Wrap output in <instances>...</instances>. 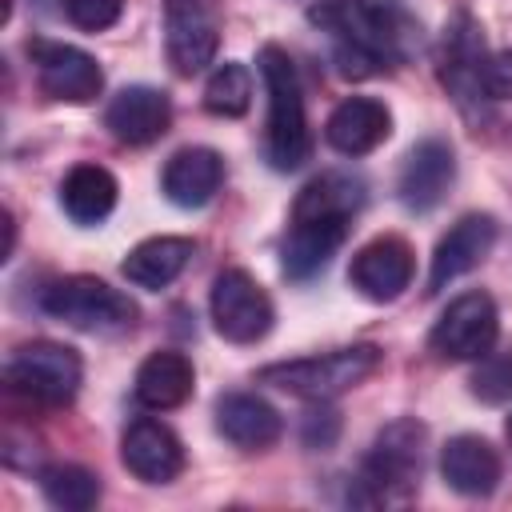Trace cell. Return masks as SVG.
<instances>
[{
  "instance_id": "5",
  "label": "cell",
  "mask_w": 512,
  "mask_h": 512,
  "mask_svg": "<svg viewBox=\"0 0 512 512\" xmlns=\"http://www.w3.org/2000/svg\"><path fill=\"white\" fill-rule=\"evenodd\" d=\"M80 372H84V364H80V356L68 344L32 340V344L16 348V356L8 360L4 384H8V392L24 396V400L60 408V404H68L76 396Z\"/></svg>"
},
{
  "instance_id": "3",
  "label": "cell",
  "mask_w": 512,
  "mask_h": 512,
  "mask_svg": "<svg viewBox=\"0 0 512 512\" xmlns=\"http://www.w3.org/2000/svg\"><path fill=\"white\" fill-rule=\"evenodd\" d=\"M380 368V348L376 344H352L340 352H324V356H304V360H284V364H268L256 372L260 384H272L288 396H304V400H332L344 396L348 388L364 384L372 372Z\"/></svg>"
},
{
  "instance_id": "25",
  "label": "cell",
  "mask_w": 512,
  "mask_h": 512,
  "mask_svg": "<svg viewBox=\"0 0 512 512\" xmlns=\"http://www.w3.org/2000/svg\"><path fill=\"white\" fill-rule=\"evenodd\" d=\"M364 204V184L344 172H324L300 188L292 216H356Z\"/></svg>"
},
{
  "instance_id": "8",
  "label": "cell",
  "mask_w": 512,
  "mask_h": 512,
  "mask_svg": "<svg viewBox=\"0 0 512 512\" xmlns=\"http://www.w3.org/2000/svg\"><path fill=\"white\" fill-rule=\"evenodd\" d=\"M212 324L232 344H256L272 328V300L244 268H224L212 280Z\"/></svg>"
},
{
  "instance_id": "4",
  "label": "cell",
  "mask_w": 512,
  "mask_h": 512,
  "mask_svg": "<svg viewBox=\"0 0 512 512\" xmlns=\"http://www.w3.org/2000/svg\"><path fill=\"white\" fill-rule=\"evenodd\" d=\"M40 308L52 320H64L68 328H80V332H112L136 320V304L120 288L96 276H64L48 284L40 292Z\"/></svg>"
},
{
  "instance_id": "30",
  "label": "cell",
  "mask_w": 512,
  "mask_h": 512,
  "mask_svg": "<svg viewBox=\"0 0 512 512\" xmlns=\"http://www.w3.org/2000/svg\"><path fill=\"white\" fill-rule=\"evenodd\" d=\"M336 432H340V416H336L332 408L308 412V420H304V444H308V448H332Z\"/></svg>"
},
{
  "instance_id": "16",
  "label": "cell",
  "mask_w": 512,
  "mask_h": 512,
  "mask_svg": "<svg viewBox=\"0 0 512 512\" xmlns=\"http://www.w3.org/2000/svg\"><path fill=\"white\" fill-rule=\"evenodd\" d=\"M168 124H172V104L160 88L148 84L120 88L104 108V128L120 144H152L168 132Z\"/></svg>"
},
{
  "instance_id": "22",
  "label": "cell",
  "mask_w": 512,
  "mask_h": 512,
  "mask_svg": "<svg viewBox=\"0 0 512 512\" xmlns=\"http://www.w3.org/2000/svg\"><path fill=\"white\" fill-rule=\"evenodd\" d=\"M192 260V240L188 236H152V240H140L128 256H124V264H120V272L136 284V288H164V284H172L180 272H184V264Z\"/></svg>"
},
{
  "instance_id": "19",
  "label": "cell",
  "mask_w": 512,
  "mask_h": 512,
  "mask_svg": "<svg viewBox=\"0 0 512 512\" xmlns=\"http://www.w3.org/2000/svg\"><path fill=\"white\" fill-rule=\"evenodd\" d=\"M500 472H504L500 452L484 436L464 432L440 448V476L460 496H488L500 484Z\"/></svg>"
},
{
  "instance_id": "2",
  "label": "cell",
  "mask_w": 512,
  "mask_h": 512,
  "mask_svg": "<svg viewBox=\"0 0 512 512\" xmlns=\"http://www.w3.org/2000/svg\"><path fill=\"white\" fill-rule=\"evenodd\" d=\"M424 424L416 420H392L376 432L360 476H356V504H388V500H408L420 484L424 468Z\"/></svg>"
},
{
  "instance_id": "14",
  "label": "cell",
  "mask_w": 512,
  "mask_h": 512,
  "mask_svg": "<svg viewBox=\"0 0 512 512\" xmlns=\"http://www.w3.org/2000/svg\"><path fill=\"white\" fill-rule=\"evenodd\" d=\"M496 244V220L488 212H468L460 216L436 244L432 252V268H428V296H436L440 288H448L456 276L472 272Z\"/></svg>"
},
{
  "instance_id": "18",
  "label": "cell",
  "mask_w": 512,
  "mask_h": 512,
  "mask_svg": "<svg viewBox=\"0 0 512 512\" xmlns=\"http://www.w3.org/2000/svg\"><path fill=\"white\" fill-rule=\"evenodd\" d=\"M388 132H392V112L384 108V100H372V96L340 100L324 124L328 144L344 156H364V152L380 148L388 140Z\"/></svg>"
},
{
  "instance_id": "26",
  "label": "cell",
  "mask_w": 512,
  "mask_h": 512,
  "mask_svg": "<svg viewBox=\"0 0 512 512\" xmlns=\"http://www.w3.org/2000/svg\"><path fill=\"white\" fill-rule=\"evenodd\" d=\"M40 492L64 512H88L100 500V480L80 464H48L40 468Z\"/></svg>"
},
{
  "instance_id": "7",
  "label": "cell",
  "mask_w": 512,
  "mask_h": 512,
  "mask_svg": "<svg viewBox=\"0 0 512 512\" xmlns=\"http://www.w3.org/2000/svg\"><path fill=\"white\" fill-rule=\"evenodd\" d=\"M316 24H324L340 44H352V48H364L368 56H376L380 64L388 60H400L404 56V20H396L392 12L384 8H368L360 0H324L308 12Z\"/></svg>"
},
{
  "instance_id": "1",
  "label": "cell",
  "mask_w": 512,
  "mask_h": 512,
  "mask_svg": "<svg viewBox=\"0 0 512 512\" xmlns=\"http://www.w3.org/2000/svg\"><path fill=\"white\" fill-rule=\"evenodd\" d=\"M260 80L268 92V132H264V160L276 172H292L308 160L312 136H308V116H304V92L292 56L280 44H264L260 56Z\"/></svg>"
},
{
  "instance_id": "13",
  "label": "cell",
  "mask_w": 512,
  "mask_h": 512,
  "mask_svg": "<svg viewBox=\"0 0 512 512\" xmlns=\"http://www.w3.org/2000/svg\"><path fill=\"white\" fill-rule=\"evenodd\" d=\"M452 180H456L452 144L440 140V136H428L408 152V160L400 168V180H396V196L408 212H432L444 200V192L452 188Z\"/></svg>"
},
{
  "instance_id": "9",
  "label": "cell",
  "mask_w": 512,
  "mask_h": 512,
  "mask_svg": "<svg viewBox=\"0 0 512 512\" xmlns=\"http://www.w3.org/2000/svg\"><path fill=\"white\" fill-rule=\"evenodd\" d=\"M496 332H500V316H496L492 296L464 292L440 312L432 328V352L440 360H480L492 352Z\"/></svg>"
},
{
  "instance_id": "6",
  "label": "cell",
  "mask_w": 512,
  "mask_h": 512,
  "mask_svg": "<svg viewBox=\"0 0 512 512\" xmlns=\"http://www.w3.org/2000/svg\"><path fill=\"white\" fill-rule=\"evenodd\" d=\"M488 60L492 56H484V40H480L476 20L468 12H456V20L444 28L440 80H444L448 96L468 116H484V104L492 100V92H488Z\"/></svg>"
},
{
  "instance_id": "29",
  "label": "cell",
  "mask_w": 512,
  "mask_h": 512,
  "mask_svg": "<svg viewBox=\"0 0 512 512\" xmlns=\"http://www.w3.org/2000/svg\"><path fill=\"white\" fill-rule=\"evenodd\" d=\"M64 12L76 28L84 32H100V28H112L124 12V0H64Z\"/></svg>"
},
{
  "instance_id": "32",
  "label": "cell",
  "mask_w": 512,
  "mask_h": 512,
  "mask_svg": "<svg viewBox=\"0 0 512 512\" xmlns=\"http://www.w3.org/2000/svg\"><path fill=\"white\" fill-rule=\"evenodd\" d=\"M12 248H16V220H12V212H4V248H0V260H8Z\"/></svg>"
},
{
  "instance_id": "23",
  "label": "cell",
  "mask_w": 512,
  "mask_h": 512,
  "mask_svg": "<svg viewBox=\"0 0 512 512\" xmlns=\"http://www.w3.org/2000/svg\"><path fill=\"white\" fill-rule=\"evenodd\" d=\"M192 396V364L184 352H152L136 372V400L144 408H180Z\"/></svg>"
},
{
  "instance_id": "21",
  "label": "cell",
  "mask_w": 512,
  "mask_h": 512,
  "mask_svg": "<svg viewBox=\"0 0 512 512\" xmlns=\"http://www.w3.org/2000/svg\"><path fill=\"white\" fill-rule=\"evenodd\" d=\"M224 180V160L212 148H180L160 176V192L176 208H204Z\"/></svg>"
},
{
  "instance_id": "17",
  "label": "cell",
  "mask_w": 512,
  "mask_h": 512,
  "mask_svg": "<svg viewBox=\"0 0 512 512\" xmlns=\"http://www.w3.org/2000/svg\"><path fill=\"white\" fill-rule=\"evenodd\" d=\"M348 224H352V216H292L284 248H280L284 276H292V280L316 276L328 264V256L344 244Z\"/></svg>"
},
{
  "instance_id": "12",
  "label": "cell",
  "mask_w": 512,
  "mask_h": 512,
  "mask_svg": "<svg viewBox=\"0 0 512 512\" xmlns=\"http://www.w3.org/2000/svg\"><path fill=\"white\" fill-rule=\"evenodd\" d=\"M348 284L372 304L396 300L412 284V244L392 232L368 240L348 264Z\"/></svg>"
},
{
  "instance_id": "15",
  "label": "cell",
  "mask_w": 512,
  "mask_h": 512,
  "mask_svg": "<svg viewBox=\"0 0 512 512\" xmlns=\"http://www.w3.org/2000/svg\"><path fill=\"white\" fill-rule=\"evenodd\" d=\"M120 460H124V468L136 480H144V484H168L184 468V448H180V440H176V432L168 424L140 416V420L128 424V432L120 440Z\"/></svg>"
},
{
  "instance_id": "28",
  "label": "cell",
  "mask_w": 512,
  "mask_h": 512,
  "mask_svg": "<svg viewBox=\"0 0 512 512\" xmlns=\"http://www.w3.org/2000/svg\"><path fill=\"white\" fill-rule=\"evenodd\" d=\"M472 396L484 404H508L512 400V356H480V368L472 372Z\"/></svg>"
},
{
  "instance_id": "10",
  "label": "cell",
  "mask_w": 512,
  "mask_h": 512,
  "mask_svg": "<svg viewBox=\"0 0 512 512\" xmlns=\"http://www.w3.org/2000/svg\"><path fill=\"white\" fill-rule=\"evenodd\" d=\"M164 48L180 76H196L220 48V16L212 0H164Z\"/></svg>"
},
{
  "instance_id": "27",
  "label": "cell",
  "mask_w": 512,
  "mask_h": 512,
  "mask_svg": "<svg viewBox=\"0 0 512 512\" xmlns=\"http://www.w3.org/2000/svg\"><path fill=\"white\" fill-rule=\"evenodd\" d=\"M248 104H252V72L236 60L216 64L204 84V108L212 116H244Z\"/></svg>"
},
{
  "instance_id": "20",
  "label": "cell",
  "mask_w": 512,
  "mask_h": 512,
  "mask_svg": "<svg viewBox=\"0 0 512 512\" xmlns=\"http://www.w3.org/2000/svg\"><path fill=\"white\" fill-rule=\"evenodd\" d=\"M216 428L228 444H236L244 452H260L280 440L284 420L268 400H260L252 392H228L216 400Z\"/></svg>"
},
{
  "instance_id": "33",
  "label": "cell",
  "mask_w": 512,
  "mask_h": 512,
  "mask_svg": "<svg viewBox=\"0 0 512 512\" xmlns=\"http://www.w3.org/2000/svg\"><path fill=\"white\" fill-rule=\"evenodd\" d=\"M508 440H512V416H508Z\"/></svg>"
},
{
  "instance_id": "24",
  "label": "cell",
  "mask_w": 512,
  "mask_h": 512,
  "mask_svg": "<svg viewBox=\"0 0 512 512\" xmlns=\"http://www.w3.org/2000/svg\"><path fill=\"white\" fill-rule=\"evenodd\" d=\"M60 204L76 224H100L116 208V176L100 164H76L60 184Z\"/></svg>"
},
{
  "instance_id": "31",
  "label": "cell",
  "mask_w": 512,
  "mask_h": 512,
  "mask_svg": "<svg viewBox=\"0 0 512 512\" xmlns=\"http://www.w3.org/2000/svg\"><path fill=\"white\" fill-rule=\"evenodd\" d=\"M488 92L492 100H512V48L488 60Z\"/></svg>"
},
{
  "instance_id": "11",
  "label": "cell",
  "mask_w": 512,
  "mask_h": 512,
  "mask_svg": "<svg viewBox=\"0 0 512 512\" xmlns=\"http://www.w3.org/2000/svg\"><path fill=\"white\" fill-rule=\"evenodd\" d=\"M28 56L36 64V80H40L44 96H52V100L88 104L104 88V72L96 64V56H88L84 48L36 36V40H28Z\"/></svg>"
}]
</instances>
